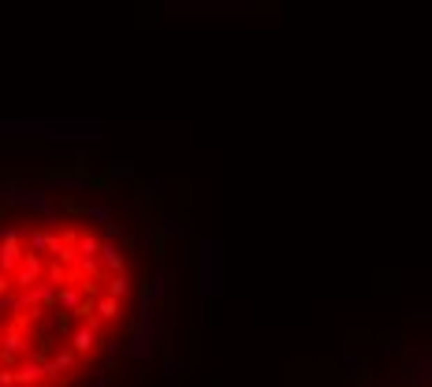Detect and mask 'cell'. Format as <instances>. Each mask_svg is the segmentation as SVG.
Here are the masks:
<instances>
[{
	"instance_id": "obj_1",
	"label": "cell",
	"mask_w": 432,
	"mask_h": 387,
	"mask_svg": "<svg viewBox=\"0 0 432 387\" xmlns=\"http://www.w3.org/2000/svg\"><path fill=\"white\" fill-rule=\"evenodd\" d=\"M198 290L205 302L224 294V242L220 239H205L198 246Z\"/></svg>"
},
{
	"instance_id": "obj_2",
	"label": "cell",
	"mask_w": 432,
	"mask_h": 387,
	"mask_svg": "<svg viewBox=\"0 0 432 387\" xmlns=\"http://www.w3.org/2000/svg\"><path fill=\"white\" fill-rule=\"evenodd\" d=\"M75 171H45L41 175V190L45 194H52V190H86V187H93V182H101V179H93L90 171H86V164L82 160H75L71 164Z\"/></svg>"
},
{
	"instance_id": "obj_3",
	"label": "cell",
	"mask_w": 432,
	"mask_h": 387,
	"mask_svg": "<svg viewBox=\"0 0 432 387\" xmlns=\"http://www.w3.org/2000/svg\"><path fill=\"white\" fill-rule=\"evenodd\" d=\"M101 347V324L90 317V320H79L75 324V331L68 335V350L79 358V365L82 361H93V350Z\"/></svg>"
},
{
	"instance_id": "obj_4",
	"label": "cell",
	"mask_w": 432,
	"mask_h": 387,
	"mask_svg": "<svg viewBox=\"0 0 432 387\" xmlns=\"http://www.w3.org/2000/svg\"><path fill=\"white\" fill-rule=\"evenodd\" d=\"M30 350H34V347H30V335H26V328L12 324V328H4V331H0V365H8V369H15V365L23 361Z\"/></svg>"
},
{
	"instance_id": "obj_5",
	"label": "cell",
	"mask_w": 432,
	"mask_h": 387,
	"mask_svg": "<svg viewBox=\"0 0 432 387\" xmlns=\"http://www.w3.org/2000/svg\"><path fill=\"white\" fill-rule=\"evenodd\" d=\"M41 369H45V384H56L60 376H68L79 369V358L68 350V347H56V350H49L45 354V361H41Z\"/></svg>"
},
{
	"instance_id": "obj_6",
	"label": "cell",
	"mask_w": 432,
	"mask_h": 387,
	"mask_svg": "<svg viewBox=\"0 0 432 387\" xmlns=\"http://www.w3.org/2000/svg\"><path fill=\"white\" fill-rule=\"evenodd\" d=\"M146 358H157V331L153 328L123 339V361H146Z\"/></svg>"
},
{
	"instance_id": "obj_7",
	"label": "cell",
	"mask_w": 432,
	"mask_h": 387,
	"mask_svg": "<svg viewBox=\"0 0 432 387\" xmlns=\"http://www.w3.org/2000/svg\"><path fill=\"white\" fill-rule=\"evenodd\" d=\"M41 272H45V261L34 253H23V264L12 272V290L19 294V290H30V287H38L41 283Z\"/></svg>"
},
{
	"instance_id": "obj_8",
	"label": "cell",
	"mask_w": 432,
	"mask_h": 387,
	"mask_svg": "<svg viewBox=\"0 0 432 387\" xmlns=\"http://www.w3.org/2000/svg\"><path fill=\"white\" fill-rule=\"evenodd\" d=\"M429 369H432V361H429V354H425V350H421V354H403V372H399V380H403V384H421V387H425Z\"/></svg>"
},
{
	"instance_id": "obj_9",
	"label": "cell",
	"mask_w": 432,
	"mask_h": 387,
	"mask_svg": "<svg viewBox=\"0 0 432 387\" xmlns=\"http://www.w3.org/2000/svg\"><path fill=\"white\" fill-rule=\"evenodd\" d=\"M97 268H105V276H120V272H127V257L120 253V246L101 242V250H97Z\"/></svg>"
},
{
	"instance_id": "obj_10",
	"label": "cell",
	"mask_w": 432,
	"mask_h": 387,
	"mask_svg": "<svg viewBox=\"0 0 432 387\" xmlns=\"http://www.w3.org/2000/svg\"><path fill=\"white\" fill-rule=\"evenodd\" d=\"M123 361V342L120 335H105L101 339V372H112Z\"/></svg>"
},
{
	"instance_id": "obj_11",
	"label": "cell",
	"mask_w": 432,
	"mask_h": 387,
	"mask_svg": "<svg viewBox=\"0 0 432 387\" xmlns=\"http://www.w3.org/2000/svg\"><path fill=\"white\" fill-rule=\"evenodd\" d=\"M8 205H12V209H30V212H38L41 205H49V194H45V190H15L12 198H8Z\"/></svg>"
},
{
	"instance_id": "obj_12",
	"label": "cell",
	"mask_w": 432,
	"mask_h": 387,
	"mask_svg": "<svg viewBox=\"0 0 432 387\" xmlns=\"http://www.w3.org/2000/svg\"><path fill=\"white\" fill-rule=\"evenodd\" d=\"M90 317L97 320V324H112V320L120 317V302H116V298H108V294L93 298V302H90Z\"/></svg>"
},
{
	"instance_id": "obj_13",
	"label": "cell",
	"mask_w": 432,
	"mask_h": 387,
	"mask_svg": "<svg viewBox=\"0 0 432 387\" xmlns=\"http://www.w3.org/2000/svg\"><path fill=\"white\" fill-rule=\"evenodd\" d=\"M153 231H157V239H160V242H179V239H187V228L179 223L176 212H164V220L153 223Z\"/></svg>"
},
{
	"instance_id": "obj_14",
	"label": "cell",
	"mask_w": 432,
	"mask_h": 387,
	"mask_svg": "<svg viewBox=\"0 0 432 387\" xmlns=\"http://www.w3.org/2000/svg\"><path fill=\"white\" fill-rule=\"evenodd\" d=\"M101 283H105L101 290H105L108 298H116V302H123V298H131V276H127V272H120V276H105Z\"/></svg>"
},
{
	"instance_id": "obj_15",
	"label": "cell",
	"mask_w": 432,
	"mask_h": 387,
	"mask_svg": "<svg viewBox=\"0 0 432 387\" xmlns=\"http://www.w3.org/2000/svg\"><path fill=\"white\" fill-rule=\"evenodd\" d=\"M19 264H23V246H8V242H0V272L12 276Z\"/></svg>"
},
{
	"instance_id": "obj_16",
	"label": "cell",
	"mask_w": 432,
	"mask_h": 387,
	"mask_svg": "<svg viewBox=\"0 0 432 387\" xmlns=\"http://www.w3.org/2000/svg\"><path fill=\"white\" fill-rule=\"evenodd\" d=\"M146 290H149V302H153V309L171 302V287H168V279H164V276H157V279H146Z\"/></svg>"
},
{
	"instance_id": "obj_17",
	"label": "cell",
	"mask_w": 432,
	"mask_h": 387,
	"mask_svg": "<svg viewBox=\"0 0 432 387\" xmlns=\"http://www.w3.org/2000/svg\"><path fill=\"white\" fill-rule=\"evenodd\" d=\"M68 279H71V272H68V268H63L60 261H45V272H41V283H49V287H63V283H68Z\"/></svg>"
},
{
	"instance_id": "obj_18",
	"label": "cell",
	"mask_w": 432,
	"mask_h": 387,
	"mask_svg": "<svg viewBox=\"0 0 432 387\" xmlns=\"http://www.w3.org/2000/svg\"><path fill=\"white\" fill-rule=\"evenodd\" d=\"M101 250V239H97L93 231H79V239H75V253L79 257H97Z\"/></svg>"
},
{
	"instance_id": "obj_19",
	"label": "cell",
	"mask_w": 432,
	"mask_h": 387,
	"mask_svg": "<svg viewBox=\"0 0 432 387\" xmlns=\"http://www.w3.org/2000/svg\"><path fill=\"white\" fill-rule=\"evenodd\" d=\"M373 354H376V358H399V361H403L406 347H403V342H399V335L392 331V335H387V342H380V347H376Z\"/></svg>"
},
{
	"instance_id": "obj_20",
	"label": "cell",
	"mask_w": 432,
	"mask_h": 387,
	"mask_svg": "<svg viewBox=\"0 0 432 387\" xmlns=\"http://www.w3.org/2000/svg\"><path fill=\"white\" fill-rule=\"evenodd\" d=\"M190 365H194L190 358H183V361H179V358H164V384H176L179 376L190 369Z\"/></svg>"
},
{
	"instance_id": "obj_21",
	"label": "cell",
	"mask_w": 432,
	"mask_h": 387,
	"mask_svg": "<svg viewBox=\"0 0 432 387\" xmlns=\"http://www.w3.org/2000/svg\"><path fill=\"white\" fill-rule=\"evenodd\" d=\"M82 216L90 220V223H97V228H105V223L112 220V216H108V209H105V205H97V201H93V205H86V209H82Z\"/></svg>"
},
{
	"instance_id": "obj_22",
	"label": "cell",
	"mask_w": 432,
	"mask_h": 387,
	"mask_svg": "<svg viewBox=\"0 0 432 387\" xmlns=\"http://www.w3.org/2000/svg\"><path fill=\"white\" fill-rule=\"evenodd\" d=\"M97 239L108 242V246H120V242H123V228H120V223H112V220H108L105 228H101V235H97Z\"/></svg>"
},
{
	"instance_id": "obj_23",
	"label": "cell",
	"mask_w": 432,
	"mask_h": 387,
	"mask_svg": "<svg viewBox=\"0 0 432 387\" xmlns=\"http://www.w3.org/2000/svg\"><path fill=\"white\" fill-rule=\"evenodd\" d=\"M131 175H134V164H120V160L105 164V179H131Z\"/></svg>"
},
{
	"instance_id": "obj_24",
	"label": "cell",
	"mask_w": 432,
	"mask_h": 387,
	"mask_svg": "<svg viewBox=\"0 0 432 387\" xmlns=\"http://www.w3.org/2000/svg\"><path fill=\"white\" fill-rule=\"evenodd\" d=\"M38 220H45V231H56L60 209H56V205H41V209H38Z\"/></svg>"
},
{
	"instance_id": "obj_25",
	"label": "cell",
	"mask_w": 432,
	"mask_h": 387,
	"mask_svg": "<svg viewBox=\"0 0 432 387\" xmlns=\"http://www.w3.org/2000/svg\"><path fill=\"white\" fill-rule=\"evenodd\" d=\"M0 313H19V294H0Z\"/></svg>"
},
{
	"instance_id": "obj_26",
	"label": "cell",
	"mask_w": 432,
	"mask_h": 387,
	"mask_svg": "<svg viewBox=\"0 0 432 387\" xmlns=\"http://www.w3.org/2000/svg\"><path fill=\"white\" fill-rule=\"evenodd\" d=\"M183 279H187L183 287H187V290H194V283H198V264H194V257L187 261V272H183Z\"/></svg>"
},
{
	"instance_id": "obj_27",
	"label": "cell",
	"mask_w": 432,
	"mask_h": 387,
	"mask_svg": "<svg viewBox=\"0 0 432 387\" xmlns=\"http://www.w3.org/2000/svg\"><path fill=\"white\" fill-rule=\"evenodd\" d=\"M15 190H19V187H15L12 179H0V205H8V198H12Z\"/></svg>"
},
{
	"instance_id": "obj_28",
	"label": "cell",
	"mask_w": 432,
	"mask_h": 387,
	"mask_svg": "<svg viewBox=\"0 0 432 387\" xmlns=\"http://www.w3.org/2000/svg\"><path fill=\"white\" fill-rule=\"evenodd\" d=\"M0 387H15V372L8 365H0Z\"/></svg>"
},
{
	"instance_id": "obj_29",
	"label": "cell",
	"mask_w": 432,
	"mask_h": 387,
	"mask_svg": "<svg viewBox=\"0 0 432 387\" xmlns=\"http://www.w3.org/2000/svg\"><path fill=\"white\" fill-rule=\"evenodd\" d=\"M134 209H138V212H142V216H146V212H149V194H142V190L134 194Z\"/></svg>"
},
{
	"instance_id": "obj_30",
	"label": "cell",
	"mask_w": 432,
	"mask_h": 387,
	"mask_svg": "<svg viewBox=\"0 0 432 387\" xmlns=\"http://www.w3.org/2000/svg\"><path fill=\"white\" fill-rule=\"evenodd\" d=\"M86 387H108V372H93V380Z\"/></svg>"
},
{
	"instance_id": "obj_31",
	"label": "cell",
	"mask_w": 432,
	"mask_h": 387,
	"mask_svg": "<svg viewBox=\"0 0 432 387\" xmlns=\"http://www.w3.org/2000/svg\"><path fill=\"white\" fill-rule=\"evenodd\" d=\"M0 294H12V276L0 272Z\"/></svg>"
},
{
	"instance_id": "obj_32",
	"label": "cell",
	"mask_w": 432,
	"mask_h": 387,
	"mask_svg": "<svg viewBox=\"0 0 432 387\" xmlns=\"http://www.w3.org/2000/svg\"><path fill=\"white\" fill-rule=\"evenodd\" d=\"M0 331H4V328H0Z\"/></svg>"
}]
</instances>
